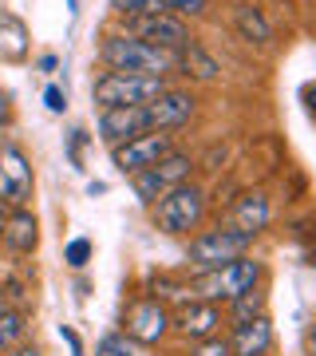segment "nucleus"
Instances as JSON below:
<instances>
[{"instance_id": "obj_1", "label": "nucleus", "mask_w": 316, "mask_h": 356, "mask_svg": "<svg viewBox=\"0 0 316 356\" xmlns=\"http://www.w3.org/2000/svg\"><path fill=\"white\" fill-rule=\"evenodd\" d=\"M103 64L119 72V76H166L178 67V51H163V48H151L135 40L131 32H119V36H107L103 40Z\"/></svg>"}, {"instance_id": "obj_21", "label": "nucleus", "mask_w": 316, "mask_h": 356, "mask_svg": "<svg viewBox=\"0 0 316 356\" xmlns=\"http://www.w3.org/2000/svg\"><path fill=\"white\" fill-rule=\"evenodd\" d=\"M111 8L123 16V20H139V16H158V13H166L163 0H111Z\"/></svg>"}, {"instance_id": "obj_26", "label": "nucleus", "mask_w": 316, "mask_h": 356, "mask_svg": "<svg viewBox=\"0 0 316 356\" xmlns=\"http://www.w3.org/2000/svg\"><path fill=\"white\" fill-rule=\"evenodd\" d=\"M44 103H48V111H51V115H60L63 107H67V99H63V91L56 88V83H51L48 91H44Z\"/></svg>"}, {"instance_id": "obj_8", "label": "nucleus", "mask_w": 316, "mask_h": 356, "mask_svg": "<svg viewBox=\"0 0 316 356\" xmlns=\"http://www.w3.org/2000/svg\"><path fill=\"white\" fill-rule=\"evenodd\" d=\"M0 202L16 206V210H24L32 202V166L16 143L0 151Z\"/></svg>"}, {"instance_id": "obj_20", "label": "nucleus", "mask_w": 316, "mask_h": 356, "mask_svg": "<svg viewBox=\"0 0 316 356\" xmlns=\"http://www.w3.org/2000/svg\"><path fill=\"white\" fill-rule=\"evenodd\" d=\"M229 313H233V325L261 317V313H265V293L257 289V285H253V289H245V293H238V297L229 301Z\"/></svg>"}, {"instance_id": "obj_24", "label": "nucleus", "mask_w": 316, "mask_h": 356, "mask_svg": "<svg viewBox=\"0 0 316 356\" xmlns=\"http://www.w3.org/2000/svg\"><path fill=\"white\" fill-rule=\"evenodd\" d=\"M190 356H233V353H229V344H226V341L210 337V341H198V348H194Z\"/></svg>"}, {"instance_id": "obj_14", "label": "nucleus", "mask_w": 316, "mask_h": 356, "mask_svg": "<svg viewBox=\"0 0 316 356\" xmlns=\"http://www.w3.org/2000/svg\"><path fill=\"white\" fill-rule=\"evenodd\" d=\"M226 344L233 356H265L273 348V325H269L265 313L253 321H241V325H233V337Z\"/></svg>"}, {"instance_id": "obj_3", "label": "nucleus", "mask_w": 316, "mask_h": 356, "mask_svg": "<svg viewBox=\"0 0 316 356\" xmlns=\"http://www.w3.org/2000/svg\"><path fill=\"white\" fill-rule=\"evenodd\" d=\"M166 91V76H119V72H103L91 88V99L107 107H142L154 95Z\"/></svg>"}, {"instance_id": "obj_16", "label": "nucleus", "mask_w": 316, "mask_h": 356, "mask_svg": "<svg viewBox=\"0 0 316 356\" xmlns=\"http://www.w3.org/2000/svg\"><path fill=\"white\" fill-rule=\"evenodd\" d=\"M269 214H273V210H269V198L253 191V194H245V198L233 206V229H241V234L257 238V234L269 226Z\"/></svg>"}, {"instance_id": "obj_30", "label": "nucleus", "mask_w": 316, "mask_h": 356, "mask_svg": "<svg viewBox=\"0 0 316 356\" xmlns=\"http://www.w3.org/2000/svg\"><path fill=\"white\" fill-rule=\"evenodd\" d=\"M4 119H8V99H4V91H0V131H4Z\"/></svg>"}, {"instance_id": "obj_11", "label": "nucleus", "mask_w": 316, "mask_h": 356, "mask_svg": "<svg viewBox=\"0 0 316 356\" xmlns=\"http://www.w3.org/2000/svg\"><path fill=\"white\" fill-rule=\"evenodd\" d=\"M166 329H170V313H166L154 297H142V301H135L131 305V313H126V337L135 344H154L163 341Z\"/></svg>"}, {"instance_id": "obj_6", "label": "nucleus", "mask_w": 316, "mask_h": 356, "mask_svg": "<svg viewBox=\"0 0 316 356\" xmlns=\"http://www.w3.org/2000/svg\"><path fill=\"white\" fill-rule=\"evenodd\" d=\"M190 175H194V159H190V154L170 151L166 159H158L154 166H147V170L135 175V194H139V202L154 206L166 191H174V186L190 182Z\"/></svg>"}, {"instance_id": "obj_5", "label": "nucleus", "mask_w": 316, "mask_h": 356, "mask_svg": "<svg viewBox=\"0 0 316 356\" xmlns=\"http://www.w3.org/2000/svg\"><path fill=\"white\" fill-rule=\"evenodd\" d=\"M253 245L249 234H241V229H210V234H202V238H194L186 250L190 266L194 269H217L226 266V261H238V257H245V250Z\"/></svg>"}, {"instance_id": "obj_29", "label": "nucleus", "mask_w": 316, "mask_h": 356, "mask_svg": "<svg viewBox=\"0 0 316 356\" xmlns=\"http://www.w3.org/2000/svg\"><path fill=\"white\" fill-rule=\"evenodd\" d=\"M8 356H44V353H40L36 344H20V348H13Z\"/></svg>"}, {"instance_id": "obj_9", "label": "nucleus", "mask_w": 316, "mask_h": 356, "mask_svg": "<svg viewBox=\"0 0 316 356\" xmlns=\"http://www.w3.org/2000/svg\"><path fill=\"white\" fill-rule=\"evenodd\" d=\"M131 36L151 44V48H163V51H182L190 44V28L170 13H158V16H139V20H126Z\"/></svg>"}, {"instance_id": "obj_7", "label": "nucleus", "mask_w": 316, "mask_h": 356, "mask_svg": "<svg viewBox=\"0 0 316 356\" xmlns=\"http://www.w3.org/2000/svg\"><path fill=\"white\" fill-rule=\"evenodd\" d=\"M170 151H174V143H170L166 131H147V135H135V139L111 147V159L123 175H139V170L154 166L158 159H166Z\"/></svg>"}, {"instance_id": "obj_17", "label": "nucleus", "mask_w": 316, "mask_h": 356, "mask_svg": "<svg viewBox=\"0 0 316 356\" xmlns=\"http://www.w3.org/2000/svg\"><path fill=\"white\" fill-rule=\"evenodd\" d=\"M233 24H238V36L245 40V44H269V40H273V28H269L265 13L253 8V4H238V8H233Z\"/></svg>"}, {"instance_id": "obj_27", "label": "nucleus", "mask_w": 316, "mask_h": 356, "mask_svg": "<svg viewBox=\"0 0 316 356\" xmlns=\"http://www.w3.org/2000/svg\"><path fill=\"white\" fill-rule=\"evenodd\" d=\"M60 337H63V341H67V348H72V356H83V344H79V337H76V332H72V329H67V325H63V329H60Z\"/></svg>"}, {"instance_id": "obj_18", "label": "nucleus", "mask_w": 316, "mask_h": 356, "mask_svg": "<svg viewBox=\"0 0 316 356\" xmlns=\"http://www.w3.org/2000/svg\"><path fill=\"white\" fill-rule=\"evenodd\" d=\"M178 64L186 67V76H194V79H202V83H210V79H217V60L210 56V51H202L198 44H186V48L178 51Z\"/></svg>"}, {"instance_id": "obj_13", "label": "nucleus", "mask_w": 316, "mask_h": 356, "mask_svg": "<svg viewBox=\"0 0 316 356\" xmlns=\"http://www.w3.org/2000/svg\"><path fill=\"white\" fill-rule=\"evenodd\" d=\"M170 325H174L182 337H190V341H210L214 329L222 325V317H217V309L210 305V301H182V305L174 309Z\"/></svg>"}, {"instance_id": "obj_4", "label": "nucleus", "mask_w": 316, "mask_h": 356, "mask_svg": "<svg viewBox=\"0 0 316 356\" xmlns=\"http://www.w3.org/2000/svg\"><path fill=\"white\" fill-rule=\"evenodd\" d=\"M261 281V261H253V257H238V261H226V266L217 269H206L202 277L194 281V293H198V301H233L238 293L253 289Z\"/></svg>"}, {"instance_id": "obj_10", "label": "nucleus", "mask_w": 316, "mask_h": 356, "mask_svg": "<svg viewBox=\"0 0 316 356\" xmlns=\"http://www.w3.org/2000/svg\"><path fill=\"white\" fill-rule=\"evenodd\" d=\"M198 99L190 95V91H170L166 88L163 95H154L151 103H142V111H147V131H174L182 123H190V115H194Z\"/></svg>"}, {"instance_id": "obj_2", "label": "nucleus", "mask_w": 316, "mask_h": 356, "mask_svg": "<svg viewBox=\"0 0 316 356\" xmlns=\"http://www.w3.org/2000/svg\"><path fill=\"white\" fill-rule=\"evenodd\" d=\"M202 214H206V191L194 186V182H182L154 202L151 218L154 229H163V234H190V229H198Z\"/></svg>"}, {"instance_id": "obj_12", "label": "nucleus", "mask_w": 316, "mask_h": 356, "mask_svg": "<svg viewBox=\"0 0 316 356\" xmlns=\"http://www.w3.org/2000/svg\"><path fill=\"white\" fill-rule=\"evenodd\" d=\"M95 131H99L103 143L119 147V143L135 139V135H147V111H142V107H107V111L99 115Z\"/></svg>"}, {"instance_id": "obj_31", "label": "nucleus", "mask_w": 316, "mask_h": 356, "mask_svg": "<svg viewBox=\"0 0 316 356\" xmlns=\"http://www.w3.org/2000/svg\"><path fill=\"white\" fill-rule=\"evenodd\" d=\"M8 309H13V305H8V289H0V317H4Z\"/></svg>"}, {"instance_id": "obj_23", "label": "nucleus", "mask_w": 316, "mask_h": 356, "mask_svg": "<svg viewBox=\"0 0 316 356\" xmlns=\"http://www.w3.org/2000/svg\"><path fill=\"white\" fill-rule=\"evenodd\" d=\"M63 257H67V266H72V269H83L91 261V242H88V238L67 242V254H63Z\"/></svg>"}, {"instance_id": "obj_19", "label": "nucleus", "mask_w": 316, "mask_h": 356, "mask_svg": "<svg viewBox=\"0 0 316 356\" xmlns=\"http://www.w3.org/2000/svg\"><path fill=\"white\" fill-rule=\"evenodd\" d=\"M28 337V313L20 309H8L4 317H0V353H8V348H20Z\"/></svg>"}, {"instance_id": "obj_32", "label": "nucleus", "mask_w": 316, "mask_h": 356, "mask_svg": "<svg viewBox=\"0 0 316 356\" xmlns=\"http://www.w3.org/2000/svg\"><path fill=\"white\" fill-rule=\"evenodd\" d=\"M4 218H8V210H4V202H0V229H4Z\"/></svg>"}, {"instance_id": "obj_25", "label": "nucleus", "mask_w": 316, "mask_h": 356, "mask_svg": "<svg viewBox=\"0 0 316 356\" xmlns=\"http://www.w3.org/2000/svg\"><path fill=\"white\" fill-rule=\"evenodd\" d=\"M166 4V13L174 8V13H182V16H198V13H206V0H163Z\"/></svg>"}, {"instance_id": "obj_22", "label": "nucleus", "mask_w": 316, "mask_h": 356, "mask_svg": "<svg viewBox=\"0 0 316 356\" xmlns=\"http://www.w3.org/2000/svg\"><path fill=\"white\" fill-rule=\"evenodd\" d=\"M95 356H147V353H142V344H135L131 337H119V332H111V337H103V341H99Z\"/></svg>"}, {"instance_id": "obj_15", "label": "nucleus", "mask_w": 316, "mask_h": 356, "mask_svg": "<svg viewBox=\"0 0 316 356\" xmlns=\"http://www.w3.org/2000/svg\"><path fill=\"white\" fill-rule=\"evenodd\" d=\"M0 238L4 245L13 250V254H32L40 245V222L32 210H13V214L4 218V229H0Z\"/></svg>"}, {"instance_id": "obj_28", "label": "nucleus", "mask_w": 316, "mask_h": 356, "mask_svg": "<svg viewBox=\"0 0 316 356\" xmlns=\"http://www.w3.org/2000/svg\"><path fill=\"white\" fill-rule=\"evenodd\" d=\"M79 147H83V131H72V163L83 166V159H79Z\"/></svg>"}]
</instances>
